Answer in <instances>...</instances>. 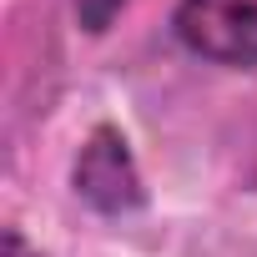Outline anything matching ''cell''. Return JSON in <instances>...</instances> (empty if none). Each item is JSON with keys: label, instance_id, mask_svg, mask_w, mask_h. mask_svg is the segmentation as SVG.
I'll use <instances>...</instances> for the list:
<instances>
[{"label": "cell", "instance_id": "1", "mask_svg": "<svg viewBox=\"0 0 257 257\" xmlns=\"http://www.w3.org/2000/svg\"><path fill=\"white\" fill-rule=\"evenodd\" d=\"M177 36L217 66H257V0H182Z\"/></svg>", "mask_w": 257, "mask_h": 257}, {"label": "cell", "instance_id": "2", "mask_svg": "<svg viewBox=\"0 0 257 257\" xmlns=\"http://www.w3.org/2000/svg\"><path fill=\"white\" fill-rule=\"evenodd\" d=\"M76 192L101 207V212H126L142 202V182H137V167L132 157H126V142L111 132V126H101V132L91 137V147L81 152L76 162Z\"/></svg>", "mask_w": 257, "mask_h": 257}, {"label": "cell", "instance_id": "3", "mask_svg": "<svg viewBox=\"0 0 257 257\" xmlns=\"http://www.w3.org/2000/svg\"><path fill=\"white\" fill-rule=\"evenodd\" d=\"M126 6V0H76V16H81V26H91V31H106L111 26V16Z\"/></svg>", "mask_w": 257, "mask_h": 257}]
</instances>
